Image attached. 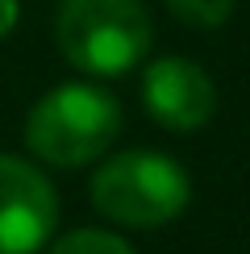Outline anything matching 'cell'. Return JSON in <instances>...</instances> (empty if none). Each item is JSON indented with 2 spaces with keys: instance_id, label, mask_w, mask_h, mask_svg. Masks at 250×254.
I'll use <instances>...</instances> for the list:
<instances>
[{
  "instance_id": "1",
  "label": "cell",
  "mask_w": 250,
  "mask_h": 254,
  "mask_svg": "<svg viewBox=\"0 0 250 254\" xmlns=\"http://www.w3.org/2000/svg\"><path fill=\"white\" fill-rule=\"evenodd\" d=\"M55 42L83 75H125L150 50V13L142 0H62Z\"/></svg>"
},
{
  "instance_id": "2",
  "label": "cell",
  "mask_w": 250,
  "mask_h": 254,
  "mask_svg": "<svg viewBox=\"0 0 250 254\" xmlns=\"http://www.w3.org/2000/svg\"><path fill=\"white\" fill-rule=\"evenodd\" d=\"M121 133V109L104 88L62 83L46 92L25 117V142L42 163L83 167L100 158Z\"/></svg>"
},
{
  "instance_id": "3",
  "label": "cell",
  "mask_w": 250,
  "mask_h": 254,
  "mask_svg": "<svg viewBox=\"0 0 250 254\" xmlns=\"http://www.w3.org/2000/svg\"><path fill=\"white\" fill-rule=\"evenodd\" d=\"M192 184L175 158L154 150H125L92 175V204L117 225L154 229L188 208Z\"/></svg>"
},
{
  "instance_id": "4",
  "label": "cell",
  "mask_w": 250,
  "mask_h": 254,
  "mask_svg": "<svg viewBox=\"0 0 250 254\" xmlns=\"http://www.w3.org/2000/svg\"><path fill=\"white\" fill-rule=\"evenodd\" d=\"M59 196L38 167L0 154V254H34L50 242Z\"/></svg>"
},
{
  "instance_id": "5",
  "label": "cell",
  "mask_w": 250,
  "mask_h": 254,
  "mask_svg": "<svg viewBox=\"0 0 250 254\" xmlns=\"http://www.w3.org/2000/svg\"><path fill=\"white\" fill-rule=\"evenodd\" d=\"M142 100H146V113L167 129H196L217 109L213 79L188 59L150 63L142 75Z\"/></svg>"
},
{
  "instance_id": "6",
  "label": "cell",
  "mask_w": 250,
  "mask_h": 254,
  "mask_svg": "<svg viewBox=\"0 0 250 254\" xmlns=\"http://www.w3.org/2000/svg\"><path fill=\"white\" fill-rule=\"evenodd\" d=\"M50 254H133L129 242H121L117 234H104V229H75V234L59 238Z\"/></svg>"
},
{
  "instance_id": "7",
  "label": "cell",
  "mask_w": 250,
  "mask_h": 254,
  "mask_svg": "<svg viewBox=\"0 0 250 254\" xmlns=\"http://www.w3.org/2000/svg\"><path fill=\"white\" fill-rule=\"evenodd\" d=\"M167 8H171L184 25L213 29V25H225V21H229L234 0H167Z\"/></svg>"
},
{
  "instance_id": "8",
  "label": "cell",
  "mask_w": 250,
  "mask_h": 254,
  "mask_svg": "<svg viewBox=\"0 0 250 254\" xmlns=\"http://www.w3.org/2000/svg\"><path fill=\"white\" fill-rule=\"evenodd\" d=\"M17 0H0V38H8L13 34V25H17Z\"/></svg>"
}]
</instances>
